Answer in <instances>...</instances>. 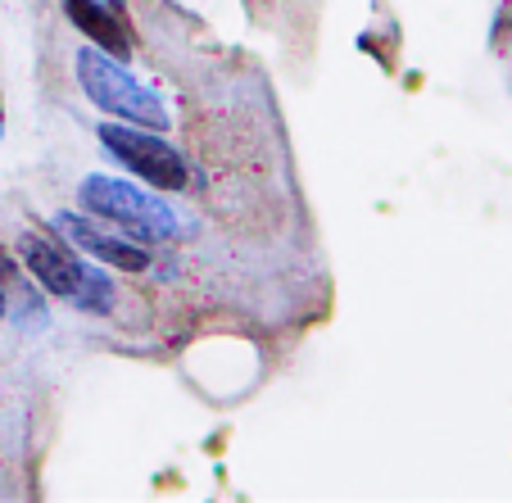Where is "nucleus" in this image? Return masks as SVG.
Masks as SVG:
<instances>
[{"mask_svg": "<svg viewBox=\"0 0 512 503\" xmlns=\"http://www.w3.org/2000/svg\"><path fill=\"white\" fill-rule=\"evenodd\" d=\"M55 227L59 236H64L68 245L78 254H87V259L105 263V268H118V272H145L150 268V250H145L141 241H132V236L114 232V227L105 223V218H87V213H55Z\"/></svg>", "mask_w": 512, "mask_h": 503, "instance_id": "5", "label": "nucleus"}, {"mask_svg": "<svg viewBox=\"0 0 512 503\" xmlns=\"http://www.w3.org/2000/svg\"><path fill=\"white\" fill-rule=\"evenodd\" d=\"M100 146L155 191H186L191 186V164L173 141H164V132L109 118V123H100Z\"/></svg>", "mask_w": 512, "mask_h": 503, "instance_id": "4", "label": "nucleus"}, {"mask_svg": "<svg viewBox=\"0 0 512 503\" xmlns=\"http://www.w3.org/2000/svg\"><path fill=\"white\" fill-rule=\"evenodd\" d=\"M59 5H64V14L73 19V28H78L91 46L109 50L114 59L132 55V37H127V28L118 23L114 5H105V0H59Z\"/></svg>", "mask_w": 512, "mask_h": 503, "instance_id": "6", "label": "nucleus"}, {"mask_svg": "<svg viewBox=\"0 0 512 503\" xmlns=\"http://www.w3.org/2000/svg\"><path fill=\"white\" fill-rule=\"evenodd\" d=\"M0 322H5V291H0Z\"/></svg>", "mask_w": 512, "mask_h": 503, "instance_id": "8", "label": "nucleus"}, {"mask_svg": "<svg viewBox=\"0 0 512 503\" xmlns=\"http://www.w3.org/2000/svg\"><path fill=\"white\" fill-rule=\"evenodd\" d=\"M0 123H5V114H0Z\"/></svg>", "mask_w": 512, "mask_h": 503, "instance_id": "10", "label": "nucleus"}, {"mask_svg": "<svg viewBox=\"0 0 512 503\" xmlns=\"http://www.w3.org/2000/svg\"><path fill=\"white\" fill-rule=\"evenodd\" d=\"M14 277H19V259H10L5 245H0V281H14Z\"/></svg>", "mask_w": 512, "mask_h": 503, "instance_id": "7", "label": "nucleus"}, {"mask_svg": "<svg viewBox=\"0 0 512 503\" xmlns=\"http://www.w3.org/2000/svg\"><path fill=\"white\" fill-rule=\"evenodd\" d=\"M82 204L87 213L105 218L109 227H118L123 236L141 245H177L186 236V218L164 200V195L150 186H132L123 177H109V173H91L82 182Z\"/></svg>", "mask_w": 512, "mask_h": 503, "instance_id": "1", "label": "nucleus"}, {"mask_svg": "<svg viewBox=\"0 0 512 503\" xmlns=\"http://www.w3.org/2000/svg\"><path fill=\"white\" fill-rule=\"evenodd\" d=\"M78 82L91 96V105L100 114H109L114 123H136V127H150V132H168V123H173L159 91L145 87L141 78H132L127 59H114L100 46L78 50Z\"/></svg>", "mask_w": 512, "mask_h": 503, "instance_id": "2", "label": "nucleus"}, {"mask_svg": "<svg viewBox=\"0 0 512 503\" xmlns=\"http://www.w3.org/2000/svg\"><path fill=\"white\" fill-rule=\"evenodd\" d=\"M19 263L32 272V277L46 286L50 295L68 300L82 313H114V281L96 268L91 259H78L73 250L55 241V236L41 232H23L19 236Z\"/></svg>", "mask_w": 512, "mask_h": 503, "instance_id": "3", "label": "nucleus"}, {"mask_svg": "<svg viewBox=\"0 0 512 503\" xmlns=\"http://www.w3.org/2000/svg\"><path fill=\"white\" fill-rule=\"evenodd\" d=\"M109 5H123V0H109Z\"/></svg>", "mask_w": 512, "mask_h": 503, "instance_id": "9", "label": "nucleus"}]
</instances>
